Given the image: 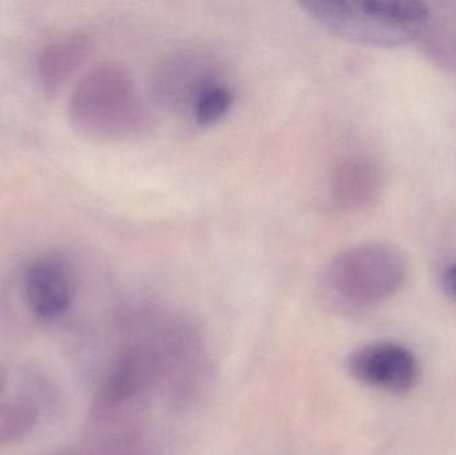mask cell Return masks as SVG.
Returning a JSON list of instances; mask_svg holds the SVG:
<instances>
[{
	"instance_id": "cell-10",
	"label": "cell",
	"mask_w": 456,
	"mask_h": 455,
	"mask_svg": "<svg viewBox=\"0 0 456 455\" xmlns=\"http://www.w3.org/2000/svg\"><path fill=\"white\" fill-rule=\"evenodd\" d=\"M233 104V93L221 80H214L197 96L191 106L195 122L202 127H211L226 118Z\"/></svg>"
},
{
	"instance_id": "cell-1",
	"label": "cell",
	"mask_w": 456,
	"mask_h": 455,
	"mask_svg": "<svg viewBox=\"0 0 456 455\" xmlns=\"http://www.w3.org/2000/svg\"><path fill=\"white\" fill-rule=\"evenodd\" d=\"M300 7L332 34L374 47L409 45L428 21V5L415 0H308Z\"/></svg>"
},
{
	"instance_id": "cell-11",
	"label": "cell",
	"mask_w": 456,
	"mask_h": 455,
	"mask_svg": "<svg viewBox=\"0 0 456 455\" xmlns=\"http://www.w3.org/2000/svg\"><path fill=\"white\" fill-rule=\"evenodd\" d=\"M442 288L450 299L456 302V264H450L442 275Z\"/></svg>"
},
{
	"instance_id": "cell-7",
	"label": "cell",
	"mask_w": 456,
	"mask_h": 455,
	"mask_svg": "<svg viewBox=\"0 0 456 455\" xmlns=\"http://www.w3.org/2000/svg\"><path fill=\"white\" fill-rule=\"evenodd\" d=\"M216 80L211 71L210 64L194 53H176L168 59L159 74L157 88L159 98L173 106H186L191 109L197 96Z\"/></svg>"
},
{
	"instance_id": "cell-8",
	"label": "cell",
	"mask_w": 456,
	"mask_h": 455,
	"mask_svg": "<svg viewBox=\"0 0 456 455\" xmlns=\"http://www.w3.org/2000/svg\"><path fill=\"white\" fill-rule=\"evenodd\" d=\"M379 170L366 158L350 157L337 163L330 178L332 202L342 210H359L379 194Z\"/></svg>"
},
{
	"instance_id": "cell-5",
	"label": "cell",
	"mask_w": 456,
	"mask_h": 455,
	"mask_svg": "<svg viewBox=\"0 0 456 455\" xmlns=\"http://www.w3.org/2000/svg\"><path fill=\"white\" fill-rule=\"evenodd\" d=\"M71 264L59 254H43L29 262L23 274V297L32 317L53 322L63 317L75 298Z\"/></svg>"
},
{
	"instance_id": "cell-2",
	"label": "cell",
	"mask_w": 456,
	"mask_h": 455,
	"mask_svg": "<svg viewBox=\"0 0 456 455\" xmlns=\"http://www.w3.org/2000/svg\"><path fill=\"white\" fill-rule=\"evenodd\" d=\"M69 117L80 134L102 141L131 138L147 123L130 72L117 63L99 64L79 80L69 98Z\"/></svg>"
},
{
	"instance_id": "cell-9",
	"label": "cell",
	"mask_w": 456,
	"mask_h": 455,
	"mask_svg": "<svg viewBox=\"0 0 456 455\" xmlns=\"http://www.w3.org/2000/svg\"><path fill=\"white\" fill-rule=\"evenodd\" d=\"M39 418L40 411L34 402L26 400L0 402V449L31 435Z\"/></svg>"
},
{
	"instance_id": "cell-6",
	"label": "cell",
	"mask_w": 456,
	"mask_h": 455,
	"mask_svg": "<svg viewBox=\"0 0 456 455\" xmlns=\"http://www.w3.org/2000/svg\"><path fill=\"white\" fill-rule=\"evenodd\" d=\"M93 50V40L86 34H69L48 43L37 53V79L40 90L55 96L72 75L83 66Z\"/></svg>"
},
{
	"instance_id": "cell-4",
	"label": "cell",
	"mask_w": 456,
	"mask_h": 455,
	"mask_svg": "<svg viewBox=\"0 0 456 455\" xmlns=\"http://www.w3.org/2000/svg\"><path fill=\"white\" fill-rule=\"evenodd\" d=\"M347 370L361 384L396 395L411 392L419 379L417 357L395 342H374L354 350Z\"/></svg>"
},
{
	"instance_id": "cell-3",
	"label": "cell",
	"mask_w": 456,
	"mask_h": 455,
	"mask_svg": "<svg viewBox=\"0 0 456 455\" xmlns=\"http://www.w3.org/2000/svg\"><path fill=\"white\" fill-rule=\"evenodd\" d=\"M409 264L396 246L364 242L346 248L330 262L326 285L340 301L354 306L382 304L406 282Z\"/></svg>"
},
{
	"instance_id": "cell-12",
	"label": "cell",
	"mask_w": 456,
	"mask_h": 455,
	"mask_svg": "<svg viewBox=\"0 0 456 455\" xmlns=\"http://www.w3.org/2000/svg\"><path fill=\"white\" fill-rule=\"evenodd\" d=\"M7 369L4 368L2 362H0V395L4 392L5 386H7Z\"/></svg>"
}]
</instances>
